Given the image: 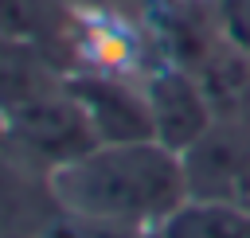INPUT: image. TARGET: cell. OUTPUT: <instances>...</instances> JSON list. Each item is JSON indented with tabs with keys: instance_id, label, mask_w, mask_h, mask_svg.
I'll return each instance as SVG.
<instances>
[{
	"instance_id": "cell-7",
	"label": "cell",
	"mask_w": 250,
	"mask_h": 238,
	"mask_svg": "<svg viewBox=\"0 0 250 238\" xmlns=\"http://www.w3.org/2000/svg\"><path fill=\"white\" fill-rule=\"evenodd\" d=\"M8 148H12V144H8V125H4V113H0V156H4Z\"/></svg>"
},
{
	"instance_id": "cell-5",
	"label": "cell",
	"mask_w": 250,
	"mask_h": 238,
	"mask_svg": "<svg viewBox=\"0 0 250 238\" xmlns=\"http://www.w3.org/2000/svg\"><path fill=\"white\" fill-rule=\"evenodd\" d=\"M148 238H250V207L230 199H188Z\"/></svg>"
},
{
	"instance_id": "cell-4",
	"label": "cell",
	"mask_w": 250,
	"mask_h": 238,
	"mask_svg": "<svg viewBox=\"0 0 250 238\" xmlns=\"http://www.w3.org/2000/svg\"><path fill=\"white\" fill-rule=\"evenodd\" d=\"M66 90L82 105L98 140H148L152 137L145 82L133 86L117 70H82L66 78Z\"/></svg>"
},
{
	"instance_id": "cell-3",
	"label": "cell",
	"mask_w": 250,
	"mask_h": 238,
	"mask_svg": "<svg viewBox=\"0 0 250 238\" xmlns=\"http://www.w3.org/2000/svg\"><path fill=\"white\" fill-rule=\"evenodd\" d=\"M145 98H148L152 137L164 148L180 152V156L188 148H195L215 125V105H211L203 82L191 70L176 66V62H164V66L148 70Z\"/></svg>"
},
{
	"instance_id": "cell-2",
	"label": "cell",
	"mask_w": 250,
	"mask_h": 238,
	"mask_svg": "<svg viewBox=\"0 0 250 238\" xmlns=\"http://www.w3.org/2000/svg\"><path fill=\"white\" fill-rule=\"evenodd\" d=\"M4 125H8V144L23 156V164H43V176L98 144L82 105L66 90V78L62 86L8 109Z\"/></svg>"
},
{
	"instance_id": "cell-1",
	"label": "cell",
	"mask_w": 250,
	"mask_h": 238,
	"mask_svg": "<svg viewBox=\"0 0 250 238\" xmlns=\"http://www.w3.org/2000/svg\"><path fill=\"white\" fill-rule=\"evenodd\" d=\"M51 199L78 222L152 234L191 199L184 156L160 140H98L47 172Z\"/></svg>"
},
{
	"instance_id": "cell-6",
	"label": "cell",
	"mask_w": 250,
	"mask_h": 238,
	"mask_svg": "<svg viewBox=\"0 0 250 238\" xmlns=\"http://www.w3.org/2000/svg\"><path fill=\"white\" fill-rule=\"evenodd\" d=\"M211 12L223 27V35L250 55V0H211Z\"/></svg>"
}]
</instances>
